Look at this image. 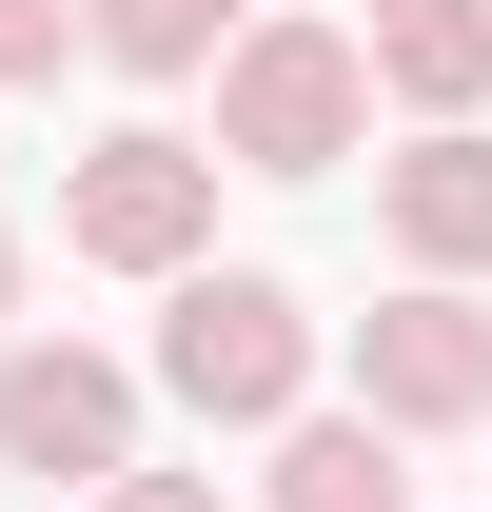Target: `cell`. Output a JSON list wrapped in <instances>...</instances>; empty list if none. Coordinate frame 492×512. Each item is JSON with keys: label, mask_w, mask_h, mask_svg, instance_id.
Here are the masks:
<instances>
[{"label": "cell", "mask_w": 492, "mask_h": 512, "mask_svg": "<svg viewBox=\"0 0 492 512\" xmlns=\"http://www.w3.org/2000/svg\"><path fill=\"white\" fill-rule=\"evenodd\" d=\"M158 375H178L217 434H276V414L315 394V316L276 296V276H178V296H158Z\"/></svg>", "instance_id": "cell-2"}, {"label": "cell", "mask_w": 492, "mask_h": 512, "mask_svg": "<svg viewBox=\"0 0 492 512\" xmlns=\"http://www.w3.org/2000/svg\"><path fill=\"white\" fill-rule=\"evenodd\" d=\"M355 119H374L355 20H237V40H217V158H237V178H335Z\"/></svg>", "instance_id": "cell-1"}, {"label": "cell", "mask_w": 492, "mask_h": 512, "mask_svg": "<svg viewBox=\"0 0 492 512\" xmlns=\"http://www.w3.org/2000/svg\"><path fill=\"white\" fill-rule=\"evenodd\" d=\"M0 316H20V237H0Z\"/></svg>", "instance_id": "cell-12"}, {"label": "cell", "mask_w": 492, "mask_h": 512, "mask_svg": "<svg viewBox=\"0 0 492 512\" xmlns=\"http://www.w3.org/2000/svg\"><path fill=\"white\" fill-rule=\"evenodd\" d=\"M60 237L99 256V276H197V237H217V158L197 138H99L60 178Z\"/></svg>", "instance_id": "cell-3"}, {"label": "cell", "mask_w": 492, "mask_h": 512, "mask_svg": "<svg viewBox=\"0 0 492 512\" xmlns=\"http://www.w3.org/2000/svg\"><path fill=\"white\" fill-rule=\"evenodd\" d=\"M79 60V0H0V79H60Z\"/></svg>", "instance_id": "cell-10"}, {"label": "cell", "mask_w": 492, "mask_h": 512, "mask_svg": "<svg viewBox=\"0 0 492 512\" xmlns=\"http://www.w3.org/2000/svg\"><path fill=\"white\" fill-rule=\"evenodd\" d=\"M237 20H256V0H79V40H99L119 79H197Z\"/></svg>", "instance_id": "cell-9"}, {"label": "cell", "mask_w": 492, "mask_h": 512, "mask_svg": "<svg viewBox=\"0 0 492 512\" xmlns=\"http://www.w3.org/2000/svg\"><path fill=\"white\" fill-rule=\"evenodd\" d=\"M99 512H237L217 473H99Z\"/></svg>", "instance_id": "cell-11"}, {"label": "cell", "mask_w": 492, "mask_h": 512, "mask_svg": "<svg viewBox=\"0 0 492 512\" xmlns=\"http://www.w3.org/2000/svg\"><path fill=\"white\" fill-rule=\"evenodd\" d=\"M374 217H394V256H414V276H492V138L433 119L414 158H374Z\"/></svg>", "instance_id": "cell-6"}, {"label": "cell", "mask_w": 492, "mask_h": 512, "mask_svg": "<svg viewBox=\"0 0 492 512\" xmlns=\"http://www.w3.org/2000/svg\"><path fill=\"white\" fill-rule=\"evenodd\" d=\"M0 453L20 473H138V375L79 355V335H20L0 355Z\"/></svg>", "instance_id": "cell-5"}, {"label": "cell", "mask_w": 492, "mask_h": 512, "mask_svg": "<svg viewBox=\"0 0 492 512\" xmlns=\"http://www.w3.org/2000/svg\"><path fill=\"white\" fill-rule=\"evenodd\" d=\"M276 512H414L374 414H276Z\"/></svg>", "instance_id": "cell-8"}, {"label": "cell", "mask_w": 492, "mask_h": 512, "mask_svg": "<svg viewBox=\"0 0 492 512\" xmlns=\"http://www.w3.org/2000/svg\"><path fill=\"white\" fill-rule=\"evenodd\" d=\"M355 414L374 434H473L492 414V316L453 296V276H414L394 316H355Z\"/></svg>", "instance_id": "cell-4"}, {"label": "cell", "mask_w": 492, "mask_h": 512, "mask_svg": "<svg viewBox=\"0 0 492 512\" xmlns=\"http://www.w3.org/2000/svg\"><path fill=\"white\" fill-rule=\"evenodd\" d=\"M355 79L414 99V119H473V99H492V0H374V20H355Z\"/></svg>", "instance_id": "cell-7"}]
</instances>
